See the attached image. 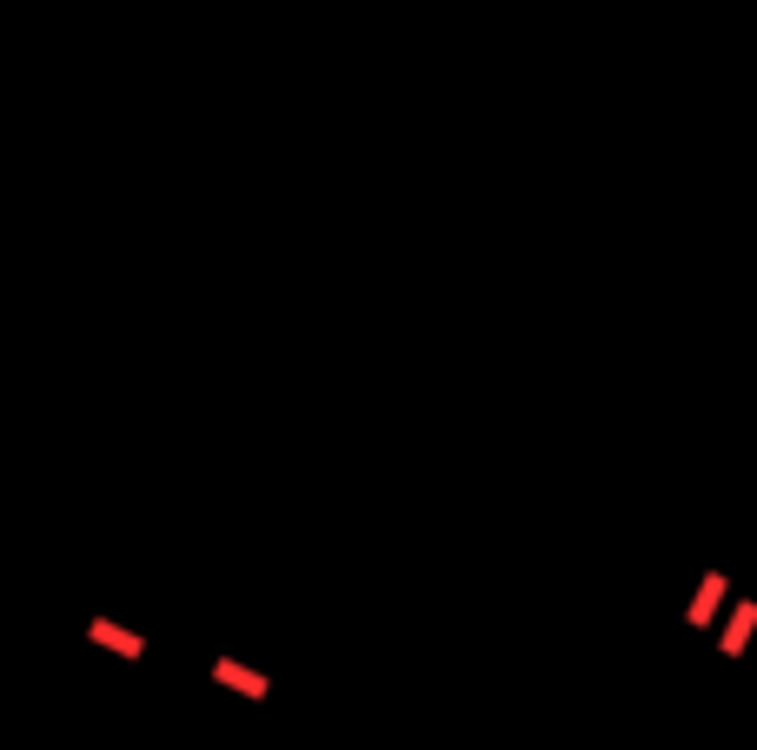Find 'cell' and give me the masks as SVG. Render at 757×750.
Wrapping results in <instances>:
<instances>
[{
	"mask_svg": "<svg viewBox=\"0 0 757 750\" xmlns=\"http://www.w3.org/2000/svg\"><path fill=\"white\" fill-rule=\"evenodd\" d=\"M87 638H93V644H107V651H120V658H140V651H147V644L133 638V631H120V624H107V618H93V624H87Z\"/></svg>",
	"mask_w": 757,
	"mask_h": 750,
	"instance_id": "obj_1",
	"label": "cell"
},
{
	"mask_svg": "<svg viewBox=\"0 0 757 750\" xmlns=\"http://www.w3.org/2000/svg\"><path fill=\"white\" fill-rule=\"evenodd\" d=\"M220 684H233V691H246V697H266V677H259V671H240L233 658L220 664Z\"/></svg>",
	"mask_w": 757,
	"mask_h": 750,
	"instance_id": "obj_2",
	"label": "cell"
}]
</instances>
